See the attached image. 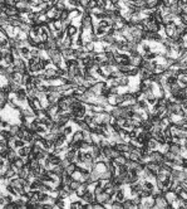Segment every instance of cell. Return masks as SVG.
I'll return each instance as SVG.
<instances>
[{"mask_svg": "<svg viewBox=\"0 0 187 209\" xmlns=\"http://www.w3.org/2000/svg\"><path fill=\"white\" fill-rule=\"evenodd\" d=\"M14 69L15 72H19V73H25L28 72V64H26V61L25 59H23L21 57L20 58H15L14 59Z\"/></svg>", "mask_w": 187, "mask_h": 209, "instance_id": "1", "label": "cell"}, {"mask_svg": "<svg viewBox=\"0 0 187 209\" xmlns=\"http://www.w3.org/2000/svg\"><path fill=\"white\" fill-rule=\"evenodd\" d=\"M149 160L151 161H154V163H157L160 165H162L165 163V158H163V153L161 151H157V150H151L149 153Z\"/></svg>", "mask_w": 187, "mask_h": 209, "instance_id": "2", "label": "cell"}, {"mask_svg": "<svg viewBox=\"0 0 187 209\" xmlns=\"http://www.w3.org/2000/svg\"><path fill=\"white\" fill-rule=\"evenodd\" d=\"M163 33H165L166 37L173 38V36H175V33H176V23H175V20L171 21V23H168V24H165V25H163Z\"/></svg>", "mask_w": 187, "mask_h": 209, "instance_id": "3", "label": "cell"}, {"mask_svg": "<svg viewBox=\"0 0 187 209\" xmlns=\"http://www.w3.org/2000/svg\"><path fill=\"white\" fill-rule=\"evenodd\" d=\"M63 96V93L60 92H49L47 93V100H48V103L49 105H53V103H58V101L60 100V97Z\"/></svg>", "mask_w": 187, "mask_h": 209, "instance_id": "4", "label": "cell"}, {"mask_svg": "<svg viewBox=\"0 0 187 209\" xmlns=\"http://www.w3.org/2000/svg\"><path fill=\"white\" fill-rule=\"evenodd\" d=\"M154 207V197H147V198H142V203L139 205V208H153Z\"/></svg>", "mask_w": 187, "mask_h": 209, "instance_id": "5", "label": "cell"}, {"mask_svg": "<svg viewBox=\"0 0 187 209\" xmlns=\"http://www.w3.org/2000/svg\"><path fill=\"white\" fill-rule=\"evenodd\" d=\"M104 86H106V81H98L96 84H93L90 87V89L98 96V95H102V89H103Z\"/></svg>", "mask_w": 187, "mask_h": 209, "instance_id": "6", "label": "cell"}, {"mask_svg": "<svg viewBox=\"0 0 187 209\" xmlns=\"http://www.w3.org/2000/svg\"><path fill=\"white\" fill-rule=\"evenodd\" d=\"M146 168H147V169H149V170H151V171H152L154 175H156V174H157V173L161 170V165H160V164L154 163V161H151V160L146 163Z\"/></svg>", "mask_w": 187, "mask_h": 209, "instance_id": "7", "label": "cell"}, {"mask_svg": "<svg viewBox=\"0 0 187 209\" xmlns=\"http://www.w3.org/2000/svg\"><path fill=\"white\" fill-rule=\"evenodd\" d=\"M19 49H20V57H21L23 59H25V61H28V59L32 57V55H30V49H32V47L24 45V47L19 48Z\"/></svg>", "mask_w": 187, "mask_h": 209, "instance_id": "8", "label": "cell"}, {"mask_svg": "<svg viewBox=\"0 0 187 209\" xmlns=\"http://www.w3.org/2000/svg\"><path fill=\"white\" fill-rule=\"evenodd\" d=\"M24 166H25V163H24L23 158H20V156H18V158L14 160L13 165H11V168H13V169H15V170H16V173H18V170H20V169H21V168H24Z\"/></svg>", "mask_w": 187, "mask_h": 209, "instance_id": "9", "label": "cell"}, {"mask_svg": "<svg viewBox=\"0 0 187 209\" xmlns=\"http://www.w3.org/2000/svg\"><path fill=\"white\" fill-rule=\"evenodd\" d=\"M78 33H79V26H77L74 23H72V24L67 28V34L71 36V37H73V36H75V34H78Z\"/></svg>", "mask_w": 187, "mask_h": 209, "instance_id": "10", "label": "cell"}, {"mask_svg": "<svg viewBox=\"0 0 187 209\" xmlns=\"http://www.w3.org/2000/svg\"><path fill=\"white\" fill-rule=\"evenodd\" d=\"M53 7H54L55 10H58V12H63V10H66V9L68 8V4H67L66 0H59V2L55 3Z\"/></svg>", "mask_w": 187, "mask_h": 209, "instance_id": "11", "label": "cell"}, {"mask_svg": "<svg viewBox=\"0 0 187 209\" xmlns=\"http://www.w3.org/2000/svg\"><path fill=\"white\" fill-rule=\"evenodd\" d=\"M114 198H116L117 200H119V202H122V203H123V200L127 198V197H126V190H124L123 188H119V189L116 192Z\"/></svg>", "mask_w": 187, "mask_h": 209, "instance_id": "12", "label": "cell"}, {"mask_svg": "<svg viewBox=\"0 0 187 209\" xmlns=\"http://www.w3.org/2000/svg\"><path fill=\"white\" fill-rule=\"evenodd\" d=\"M117 81H118V86H119V87H127V86L130 84V78H128V76H126V74H123L122 77L117 78Z\"/></svg>", "mask_w": 187, "mask_h": 209, "instance_id": "13", "label": "cell"}, {"mask_svg": "<svg viewBox=\"0 0 187 209\" xmlns=\"http://www.w3.org/2000/svg\"><path fill=\"white\" fill-rule=\"evenodd\" d=\"M146 145L151 149V150H157V149H158V142H157V140H156L154 137H151V139L146 142Z\"/></svg>", "mask_w": 187, "mask_h": 209, "instance_id": "14", "label": "cell"}, {"mask_svg": "<svg viewBox=\"0 0 187 209\" xmlns=\"http://www.w3.org/2000/svg\"><path fill=\"white\" fill-rule=\"evenodd\" d=\"M170 151L175 155H180L181 154V145L178 144H175V142H171L170 145Z\"/></svg>", "mask_w": 187, "mask_h": 209, "instance_id": "15", "label": "cell"}, {"mask_svg": "<svg viewBox=\"0 0 187 209\" xmlns=\"http://www.w3.org/2000/svg\"><path fill=\"white\" fill-rule=\"evenodd\" d=\"M127 158L124 156L123 154H121V155H118L116 159H113V161H114V164L116 165H126V163H127Z\"/></svg>", "mask_w": 187, "mask_h": 209, "instance_id": "16", "label": "cell"}, {"mask_svg": "<svg viewBox=\"0 0 187 209\" xmlns=\"http://www.w3.org/2000/svg\"><path fill=\"white\" fill-rule=\"evenodd\" d=\"M83 49L88 53H92V52H94L96 50V44L93 43V42H87L83 44Z\"/></svg>", "mask_w": 187, "mask_h": 209, "instance_id": "17", "label": "cell"}, {"mask_svg": "<svg viewBox=\"0 0 187 209\" xmlns=\"http://www.w3.org/2000/svg\"><path fill=\"white\" fill-rule=\"evenodd\" d=\"M73 141H83V137H84V134H83V130H77L75 132H73Z\"/></svg>", "mask_w": 187, "mask_h": 209, "instance_id": "18", "label": "cell"}, {"mask_svg": "<svg viewBox=\"0 0 187 209\" xmlns=\"http://www.w3.org/2000/svg\"><path fill=\"white\" fill-rule=\"evenodd\" d=\"M77 163H71L67 168H66V174H68V175H73L75 171H77Z\"/></svg>", "mask_w": 187, "mask_h": 209, "instance_id": "19", "label": "cell"}, {"mask_svg": "<svg viewBox=\"0 0 187 209\" xmlns=\"http://www.w3.org/2000/svg\"><path fill=\"white\" fill-rule=\"evenodd\" d=\"M123 208H126V209H135L136 208V205L133 204L132 198H126L123 200Z\"/></svg>", "mask_w": 187, "mask_h": 209, "instance_id": "20", "label": "cell"}, {"mask_svg": "<svg viewBox=\"0 0 187 209\" xmlns=\"http://www.w3.org/2000/svg\"><path fill=\"white\" fill-rule=\"evenodd\" d=\"M69 208L71 209H79V208H83V203H82V199H77V200H73L69 204Z\"/></svg>", "mask_w": 187, "mask_h": 209, "instance_id": "21", "label": "cell"}, {"mask_svg": "<svg viewBox=\"0 0 187 209\" xmlns=\"http://www.w3.org/2000/svg\"><path fill=\"white\" fill-rule=\"evenodd\" d=\"M49 197H50V195H49V193H47V192H40V190H39V198H38V199H39V202H42V203H44V204H45V203L48 202Z\"/></svg>", "mask_w": 187, "mask_h": 209, "instance_id": "22", "label": "cell"}, {"mask_svg": "<svg viewBox=\"0 0 187 209\" xmlns=\"http://www.w3.org/2000/svg\"><path fill=\"white\" fill-rule=\"evenodd\" d=\"M19 130H20V125L19 124H11V126L9 129V132L11 134V136H16Z\"/></svg>", "mask_w": 187, "mask_h": 209, "instance_id": "23", "label": "cell"}, {"mask_svg": "<svg viewBox=\"0 0 187 209\" xmlns=\"http://www.w3.org/2000/svg\"><path fill=\"white\" fill-rule=\"evenodd\" d=\"M107 103L112 107L117 106V100H116V95H108L107 96Z\"/></svg>", "mask_w": 187, "mask_h": 209, "instance_id": "24", "label": "cell"}, {"mask_svg": "<svg viewBox=\"0 0 187 209\" xmlns=\"http://www.w3.org/2000/svg\"><path fill=\"white\" fill-rule=\"evenodd\" d=\"M158 54L154 53V52H151V53H144L142 57L143 59H146V61H153V59H156V57H157Z\"/></svg>", "mask_w": 187, "mask_h": 209, "instance_id": "25", "label": "cell"}, {"mask_svg": "<svg viewBox=\"0 0 187 209\" xmlns=\"http://www.w3.org/2000/svg\"><path fill=\"white\" fill-rule=\"evenodd\" d=\"M137 74H139V67H132L126 76H128V77H136Z\"/></svg>", "mask_w": 187, "mask_h": 209, "instance_id": "26", "label": "cell"}, {"mask_svg": "<svg viewBox=\"0 0 187 209\" xmlns=\"http://www.w3.org/2000/svg\"><path fill=\"white\" fill-rule=\"evenodd\" d=\"M15 175H16V170L13 169V168L5 170V173H4V178H8V179H10V178H13V176H15Z\"/></svg>", "mask_w": 187, "mask_h": 209, "instance_id": "27", "label": "cell"}, {"mask_svg": "<svg viewBox=\"0 0 187 209\" xmlns=\"http://www.w3.org/2000/svg\"><path fill=\"white\" fill-rule=\"evenodd\" d=\"M168 67L166 66V63H157V67H156V72L154 73H163Z\"/></svg>", "mask_w": 187, "mask_h": 209, "instance_id": "28", "label": "cell"}, {"mask_svg": "<svg viewBox=\"0 0 187 209\" xmlns=\"http://www.w3.org/2000/svg\"><path fill=\"white\" fill-rule=\"evenodd\" d=\"M16 153H18V156H20V158H23V156H26V155H28V153H26V150H25V146L16 149Z\"/></svg>", "mask_w": 187, "mask_h": 209, "instance_id": "29", "label": "cell"}, {"mask_svg": "<svg viewBox=\"0 0 187 209\" xmlns=\"http://www.w3.org/2000/svg\"><path fill=\"white\" fill-rule=\"evenodd\" d=\"M80 184H82V182H79V180H74V179H73V182L69 184V187H71L73 190H77V189L80 187Z\"/></svg>", "mask_w": 187, "mask_h": 209, "instance_id": "30", "label": "cell"}, {"mask_svg": "<svg viewBox=\"0 0 187 209\" xmlns=\"http://www.w3.org/2000/svg\"><path fill=\"white\" fill-rule=\"evenodd\" d=\"M141 44H142V50H143V54H144V53H151V52H152L151 45H148L147 43H144V40H143Z\"/></svg>", "mask_w": 187, "mask_h": 209, "instance_id": "31", "label": "cell"}, {"mask_svg": "<svg viewBox=\"0 0 187 209\" xmlns=\"http://www.w3.org/2000/svg\"><path fill=\"white\" fill-rule=\"evenodd\" d=\"M64 135H66V136L73 135V126H71L69 124L66 125V127H64Z\"/></svg>", "mask_w": 187, "mask_h": 209, "instance_id": "32", "label": "cell"}, {"mask_svg": "<svg viewBox=\"0 0 187 209\" xmlns=\"http://www.w3.org/2000/svg\"><path fill=\"white\" fill-rule=\"evenodd\" d=\"M25 145H26V142H25L23 139H15V147H16V149L23 147V146H25Z\"/></svg>", "mask_w": 187, "mask_h": 209, "instance_id": "33", "label": "cell"}, {"mask_svg": "<svg viewBox=\"0 0 187 209\" xmlns=\"http://www.w3.org/2000/svg\"><path fill=\"white\" fill-rule=\"evenodd\" d=\"M111 208H123V203L122 202H119V200H117V199H114L113 202H112V204H111Z\"/></svg>", "mask_w": 187, "mask_h": 209, "instance_id": "34", "label": "cell"}, {"mask_svg": "<svg viewBox=\"0 0 187 209\" xmlns=\"http://www.w3.org/2000/svg\"><path fill=\"white\" fill-rule=\"evenodd\" d=\"M87 8L88 9H94L97 8V0H88V4H87Z\"/></svg>", "mask_w": 187, "mask_h": 209, "instance_id": "35", "label": "cell"}, {"mask_svg": "<svg viewBox=\"0 0 187 209\" xmlns=\"http://www.w3.org/2000/svg\"><path fill=\"white\" fill-rule=\"evenodd\" d=\"M83 120L89 125V124H92V122H94V117L93 116H90V115H88V113H85V116H84V118Z\"/></svg>", "mask_w": 187, "mask_h": 209, "instance_id": "36", "label": "cell"}, {"mask_svg": "<svg viewBox=\"0 0 187 209\" xmlns=\"http://www.w3.org/2000/svg\"><path fill=\"white\" fill-rule=\"evenodd\" d=\"M126 120L127 118H124V117H117V125L118 126H121V127H123L124 126V124H126Z\"/></svg>", "mask_w": 187, "mask_h": 209, "instance_id": "37", "label": "cell"}, {"mask_svg": "<svg viewBox=\"0 0 187 209\" xmlns=\"http://www.w3.org/2000/svg\"><path fill=\"white\" fill-rule=\"evenodd\" d=\"M139 158H141L139 154H137V153H130V158H128V159H131V160H133V161H138Z\"/></svg>", "mask_w": 187, "mask_h": 209, "instance_id": "38", "label": "cell"}, {"mask_svg": "<svg viewBox=\"0 0 187 209\" xmlns=\"http://www.w3.org/2000/svg\"><path fill=\"white\" fill-rule=\"evenodd\" d=\"M30 55L32 57H39V49L37 47H32V49H30Z\"/></svg>", "mask_w": 187, "mask_h": 209, "instance_id": "39", "label": "cell"}, {"mask_svg": "<svg viewBox=\"0 0 187 209\" xmlns=\"http://www.w3.org/2000/svg\"><path fill=\"white\" fill-rule=\"evenodd\" d=\"M117 124V117H114L113 115H111L109 116V121H108V125L109 126H114Z\"/></svg>", "mask_w": 187, "mask_h": 209, "instance_id": "40", "label": "cell"}, {"mask_svg": "<svg viewBox=\"0 0 187 209\" xmlns=\"http://www.w3.org/2000/svg\"><path fill=\"white\" fill-rule=\"evenodd\" d=\"M5 198H4V194H2L0 193V208H4V205H5Z\"/></svg>", "mask_w": 187, "mask_h": 209, "instance_id": "41", "label": "cell"}, {"mask_svg": "<svg viewBox=\"0 0 187 209\" xmlns=\"http://www.w3.org/2000/svg\"><path fill=\"white\" fill-rule=\"evenodd\" d=\"M181 106H182V108H183V110L187 112V100H185V101L181 103Z\"/></svg>", "mask_w": 187, "mask_h": 209, "instance_id": "42", "label": "cell"}, {"mask_svg": "<svg viewBox=\"0 0 187 209\" xmlns=\"http://www.w3.org/2000/svg\"><path fill=\"white\" fill-rule=\"evenodd\" d=\"M182 38H183V40H185V43L187 44V33H185V34L182 36Z\"/></svg>", "mask_w": 187, "mask_h": 209, "instance_id": "43", "label": "cell"}, {"mask_svg": "<svg viewBox=\"0 0 187 209\" xmlns=\"http://www.w3.org/2000/svg\"><path fill=\"white\" fill-rule=\"evenodd\" d=\"M19 2H21V0H13V3H14V4H16V3H19Z\"/></svg>", "mask_w": 187, "mask_h": 209, "instance_id": "44", "label": "cell"}]
</instances>
